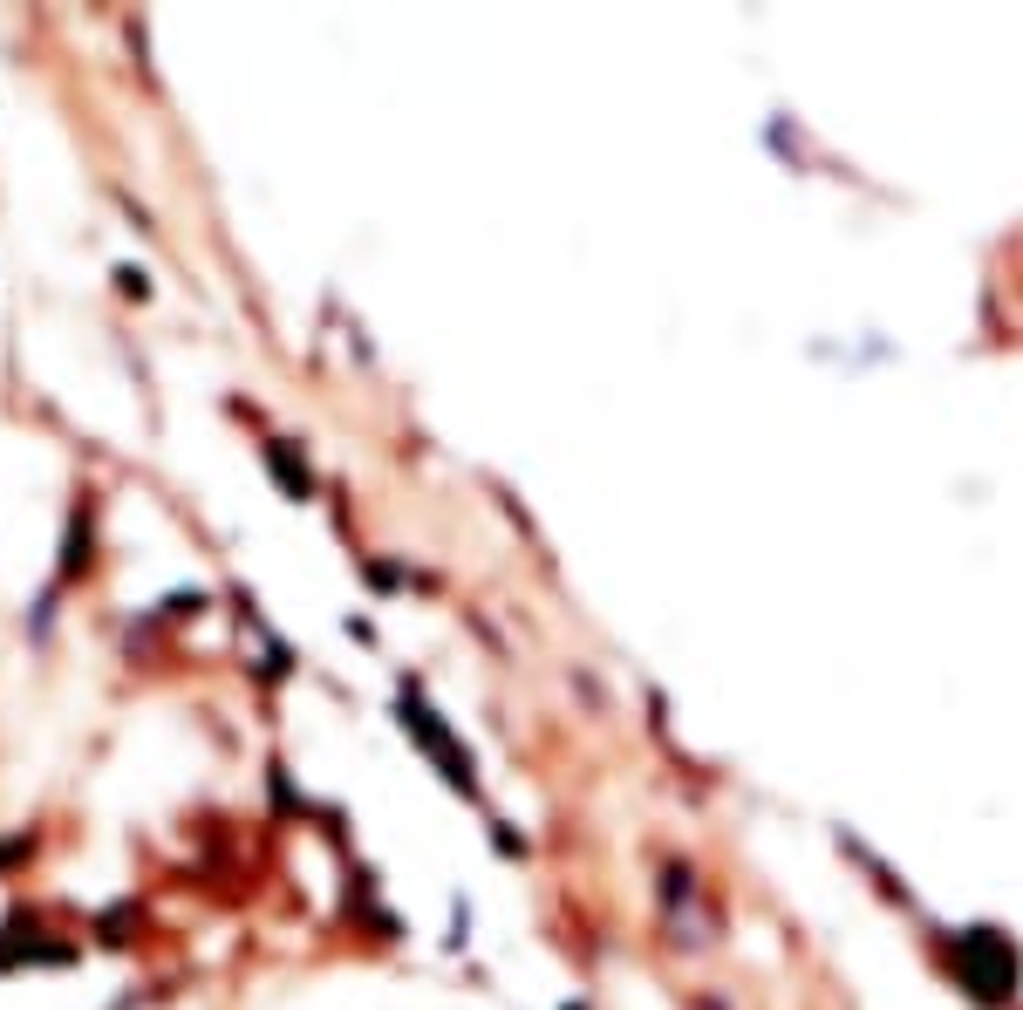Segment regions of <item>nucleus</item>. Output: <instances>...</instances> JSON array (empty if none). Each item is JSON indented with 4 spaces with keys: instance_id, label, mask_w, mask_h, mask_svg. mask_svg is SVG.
<instances>
[]
</instances>
